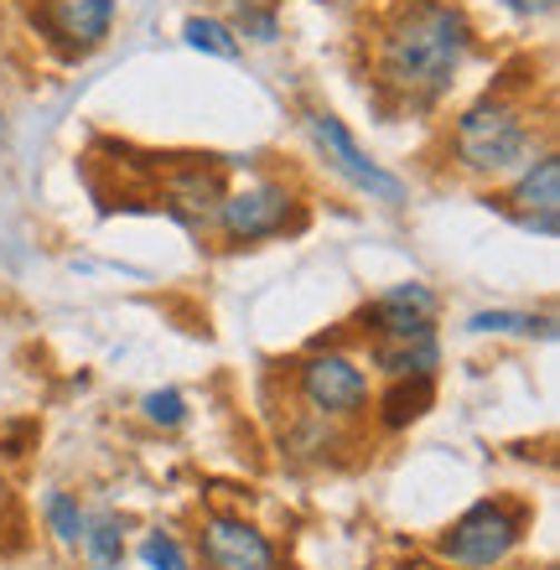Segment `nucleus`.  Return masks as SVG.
<instances>
[{"label": "nucleus", "mask_w": 560, "mask_h": 570, "mask_svg": "<svg viewBox=\"0 0 560 570\" xmlns=\"http://www.w3.org/2000/svg\"><path fill=\"white\" fill-rule=\"evenodd\" d=\"M183 37H187V47L208 52V58H224V62L239 58V31L228 27V21H218V16H187Z\"/></svg>", "instance_id": "14"}, {"label": "nucleus", "mask_w": 560, "mask_h": 570, "mask_svg": "<svg viewBox=\"0 0 560 570\" xmlns=\"http://www.w3.org/2000/svg\"><path fill=\"white\" fill-rule=\"evenodd\" d=\"M31 27L42 31L58 52L83 58L94 47H105V37L115 31V0H37Z\"/></svg>", "instance_id": "6"}, {"label": "nucleus", "mask_w": 560, "mask_h": 570, "mask_svg": "<svg viewBox=\"0 0 560 570\" xmlns=\"http://www.w3.org/2000/svg\"><path fill=\"white\" fill-rule=\"evenodd\" d=\"M560 0H503V11H514V16H524V21H540V16H550Z\"/></svg>", "instance_id": "21"}, {"label": "nucleus", "mask_w": 560, "mask_h": 570, "mask_svg": "<svg viewBox=\"0 0 560 570\" xmlns=\"http://www.w3.org/2000/svg\"><path fill=\"white\" fill-rule=\"evenodd\" d=\"M197 544H203L208 570H281L275 544L255 524H244L239 513H213Z\"/></svg>", "instance_id": "8"}, {"label": "nucleus", "mask_w": 560, "mask_h": 570, "mask_svg": "<svg viewBox=\"0 0 560 570\" xmlns=\"http://www.w3.org/2000/svg\"><path fill=\"white\" fill-rule=\"evenodd\" d=\"M0 513H11V482L0 478Z\"/></svg>", "instance_id": "22"}, {"label": "nucleus", "mask_w": 560, "mask_h": 570, "mask_svg": "<svg viewBox=\"0 0 560 570\" xmlns=\"http://www.w3.org/2000/svg\"><path fill=\"white\" fill-rule=\"evenodd\" d=\"M509 213H514L519 228H530L540 239H556L560 234V156L556 150L534 156L519 171L514 193H509Z\"/></svg>", "instance_id": "9"}, {"label": "nucleus", "mask_w": 560, "mask_h": 570, "mask_svg": "<svg viewBox=\"0 0 560 570\" xmlns=\"http://www.w3.org/2000/svg\"><path fill=\"white\" fill-rule=\"evenodd\" d=\"M239 31H244V37H255V42H275V37H281L275 16L259 11V6H249V0L239 6Z\"/></svg>", "instance_id": "20"}, {"label": "nucleus", "mask_w": 560, "mask_h": 570, "mask_svg": "<svg viewBox=\"0 0 560 570\" xmlns=\"http://www.w3.org/2000/svg\"><path fill=\"white\" fill-rule=\"evenodd\" d=\"M140 410H146V421L161 425V431H177V425L187 421V400L177 390H151L140 400Z\"/></svg>", "instance_id": "18"}, {"label": "nucleus", "mask_w": 560, "mask_h": 570, "mask_svg": "<svg viewBox=\"0 0 560 570\" xmlns=\"http://www.w3.org/2000/svg\"><path fill=\"white\" fill-rule=\"evenodd\" d=\"M140 560H146V570H187V550L161 529L140 540Z\"/></svg>", "instance_id": "19"}, {"label": "nucleus", "mask_w": 560, "mask_h": 570, "mask_svg": "<svg viewBox=\"0 0 560 570\" xmlns=\"http://www.w3.org/2000/svg\"><path fill=\"white\" fill-rule=\"evenodd\" d=\"M369 358L384 379H436V363H441V343L436 332L431 337H390V343H374Z\"/></svg>", "instance_id": "12"}, {"label": "nucleus", "mask_w": 560, "mask_h": 570, "mask_svg": "<svg viewBox=\"0 0 560 570\" xmlns=\"http://www.w3.org/2000/svg\"><path fill=\"white\" fill-rule=\"evenodd\" d=\"M42 513H47V524H52V534H58L62 544H78L83 540V509H78V498L73 493H47V503H42Z\"/></svg>", "instance_id": "17"}, {"label": "nucleus", "mask_w": 560, "mask_h": 570, "mask_svg": "<svg viewBox=\"0 0 560 570\" xmlns=\"http://www.w3.org/2000/svg\"><path fill=\"white\" fill-rule=\"evenodd\" d=\"M468 332H519V337H556L550 316H530V312H478L468 316Z\"/></svg>", "instance_id": "16"}, {"label": "nucleus", "mask_w": 560, "mask_h": 570, "mask_svg": "<svg viewBox=\"0 0 560 570\" xmlns=\"http://www.w3.org/2000/svg\"><path fill=\"white\" fill-rule=\"evenodd\" d=\"M519 534H524V509L488 498V503H472V509L441 534L436 550H441V560H452V566H462V570H493L509 560Z\"/></svg>", "instance_id": "3"}, {"label": "nucleus", "mask_w": 560, "mask_h": 570, "mask_svg": "<svg viewBox=\"0 0 560 570\" xmlns=\"http://www.w3.org/2000/svg\"><path fill=\"white\" fill-rule=\"evenodd\" d=\"M431 394H436V379H390V394L379 400V425L405 431L410 421H421L431 410Z\"/></svg>", "instance_id": "13"}, {"label": "nucleus", "mask_w": 560, "mask_h": 570, "mask_svg": "<svg viewBox=\"0 0 560 570\" xmlns=\"http://www.w3.org/2000/svg\"><path fill=\"white\" fill-rule=\"evenodd\" d=\"M374 343H390V337H431L436 332V291L421 281L390 285L384 296H374V306L364 312Z\"/></svg>", "instance_id": "10"}, {"label": "nucleus", "mask_w": 560, "mask_h": 570, "mask_svg": "<svg viewBox=\"0 0 560 570\" xmlns=\"http://www.w3.org/2000/svg\"><path fill=\"white\" fill-rule=\"evenodd\" d=\"M472 52V21L452 0H400L374 31V73L400 105H436Z\"/></svg>", "instance_id": "1"}, {"label": "nucleus", "mask_w": 560, "mask_h": 570, "mask_svg": "<svg viewBox=\"0 0 560 570\" xmlns=\"http://www.w3.org/2000/svg\"><path fill=\"white\" fill-rule=\"evenodd\" d=\"M306 136H312L317 156L327 161V171H337L353 193H364L369 203H384V208H400V203H405V181L394 177V171H384V166L353 140V130L337 120V115H306Z\"/></svg>", "instance_id": "4"}, {"label": "nucleus", "mask_w": 560, "mask_h": 570, "mask_svg": "<svg viewBox=\"0 0 560 570\" xmlns=\"http://www.w3.org/2000/svg\"><path fill=\"white\" fill-rule=\"evenodd\" d=\"M167 203L183 224L203 228V224H213V213L224 203V181H218L213 166L208 171H203V166H187V171H177V177L167 181Z\"/></svg>", "instance_id": "11"}, {"label": "nucleus", "mask_w": 560, "mask_h": 570, "mask_svg": "<svg viewBox=\"0 0 560 570\" xmlns=\"http://www.w3.org/2000/svg\"><path fill=\"white\" fill-rule=\"evenodd\" d=\"M83 550H89L94 570H120V556H125V529L115 513H99V519H89L83 524Z\"/></svg>", "instance_id": "15"}, {"label": "nucleus", "mask_w": 560, "mask_h": 570, "mask_svg": "<svg viewBox=\"0 0 560 570\" xmlns=\"http://www.w3.org/2000/svg\"><path fill=\"white\" fill-rule=\"evenodd\" d=\"M296 394L322 421H353L369 410V374L353 353H312L296 368Z\"/></svg>", "instance_id": "5"}, {"label": "nucleus", "mask_w": 560, "mask_h": 570, "mask_svg": "<svg viewBox=\"0 0 560 570\" xmlns=\"http://www.w3.org/2000/svg\"><path fill=\"white\" fill-rule=\"evenodd\" d=\"M530 150H534V125L509 99H478L472 109H462V120L452 130V156L478 177L514 171L519 161H530Z\"/></svg>", "instance_id": "2"}, {"label": "nucleus", "mask_w": 560, "mask_h": 570, "mask_svg": "<svg viewBox=\"0 0 560 570\" xmlns=\"http://www.w3.org/2000/svg\"><path fill=\"white\" fill-rule=\"evenodd\" d=\"M291 203H296V197H291L281 181H255V187H239V193H224L213 224H218V234H224L228 244H255V239H271V234L286 228Z\"/></svg>", "instance_id": "7"}]
</instances>
